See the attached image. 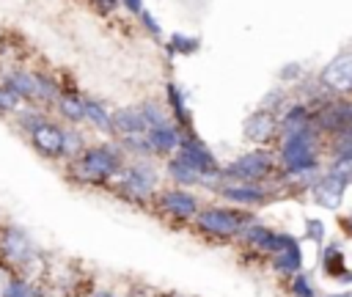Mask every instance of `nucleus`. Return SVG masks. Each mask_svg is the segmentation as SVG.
<instances>
[{
    "label": "nucleus",
    "mask_w": 352,
    "mask_h": 297,
    "mask_svg": "<svg viewBox=\"0 0 352 297\" xmlns=\"http://www.w3.org/2000/svg\"><path fill=\"white\" fill-rule=\"evenodd\" d=\"M126 157L118 148V143H96L85 146L72 162H66V176L74 184L85 187H110V182L124 168Z\"/></svg>",
    "instance_id": "f257e3e1"
},
{
    "label": "nucleus",
    "mask_w": 352,
    "mask_h": 297,
    "mask_svg": "<svg viewBox=\"0 0 352 297\" xmlns=\"http://www.w3.org/2000/svg\"><path fill=\"white\" fill-rule=\"evenodd\" d=\"M0 267L36 283L38 275L47 272V256L36 248L25 228L14 223H0Z\"/></svg>",
    "instance_id": "f03ea898"
},
{
    "label": "nucleus",
    "mask_w": 352,
    "mask_h": 297,
    "mask_svg": "<svg viewBox=\"0 0 352 297\" xmlns=\"http://www.w3.org/2000/svg\"><path fill=\"white\" fill-rule=\"evenodd\" d=\"M280 168L286 176L308 179L311 184L319 176V151H316V135L314 129L300 135H283L280 143Z\"/></svg>",
    "instance_id": "7ed1b4c3"
},
{
    "label": "nucleus",
    "mask_w": 352,
    "mask_h": 297,
    "mask_svg": "<svg viewBox=\"0 0 352 297\" xmlns=\"http://www.w3.org/2000/svg\"><path fill=\"white\" fill-rule=\"evenodd\" d=\"M110 187L132 201V204H146L154 198L157 192V170L148 160H132V162H124V168L118 170V176L110 182Z\"/></svg>",
    "instance_id": "20e7f679"
},
{
    "label": "nucleus",
    "mask_w": 352,
    "mask_h": 297,
    "mask_svg": "<svg viewBox=\"0 0 352 297\" xmlns=\"http://www.w3.org/2000/svg\"><path fill=\"white\" fill-rule=\"evenodd\" d=\"M195 228L201 234L217 236V239H231L239 236L248 223H253V214L245 209H226V206H204L192 217Z\"/></svg>",
    "instance_id": "39448f33"
},
{
    "label": "nucleus",
    "mask_w": 352,
    "mask_h": 297,
    "mask_svg": "<svg viewBox=\"0 0 352 297\" xmlns=\"http://www.w3.org/2000/svg\"><path fill=\"white\" fill-rule=\"evenodd\" d=\"M275 170V160L270 151H245L242 157L231 160L226 168H220V182H248L258 184Z\"/></svg>",
    "instance_id": "423d86ee"
},
{
    "label": "nucleus",
    "mask_w": 352,
    "mask_h": 297,
    "mask_svg": "<svg viewBox=\"0 0 352 297\" xmlns=\"http://www.w3.org/2000/svg\"><path fill=\"white\" fill-rule=\"evenodd\" d=\"M176 157L182 162H187L198 176H201V184H212V182H220V165L214 160V154L204 146L201 138H195L192 132L184 135L182 132V143L176 148Z\"/></svg>",
    "instance_id": "0eeeda50"
},
{
    "label": "nucleus",
    "mask_w": 352,
    "mask_h": 297,
    "mask_svg": "<svg viewBox=\"0 0 352 297\" xmlns=\"http://www.w3.org/2000/svg\"><path fill=\"white\" fill-rule=\"evenodd\" d=\"M239 239H242V245H248V248H253V250H258V253H264V256H270V258L278 256L280 250H289V248L300 245L292 234H286V231H272V228H267V226H261V223H248V226L242 228Z\"/></svg>",
    "instance_id": "6e6552de"
},
{
    "label": "nucleus",
    "mask_w": 352,
    "mask_h": 297,
    "mask_svg": "<svg viewBox=\"0 0 352 297\" xmlns=\"http://www.w3.org/2000/svg\"><path fill=\"white\" fill-rule=\"evenodd\" d=\"M151 201L157 204L160 212H165V214H170V217H176V220H190V217H195L198 209H201L198 198H195L192 192L182 190V187L160 190V192H154Z\"/></svg>",
    "instance_id": "1a4fd4ad"
},
{
    "label": "nucleus",
    "mask_w": 352,
    "mask_h": 297,
    "mask_svg": "<svg viewBox=\"0 0 352 297\" xmlns=\"http://www.w3.org/2000/svg\"><path fill=\"white\" fill-rule=\"evenodd\" d=\"M30 140V146L36 148V154H41L44 160H63V126L55 124L52 118L41 121L30 135H25Z\"/></svg>",
    "instance_id": "9d476101"
},
{
    "label": "nucleus",
    "mask_w": 352,
    "mask_h": 297,
    "mask_svg": "<svg viewBox=\"0 0 352 297\" xmlns=\"http://www.w3.org/2000/svg\"><path fill=\"white\" fill-rule=\"evenodd\" d=\"M220 192V198H226L228 204H234L236 209H248V206H261L272 201V192L264 190L261 184H248V182H220L214 187Z\"/></svg>",
    "instance_id": "9b49d317"
},
{
    "label": "nucleus",
    "mask_w": 352,
    "mask_h": 297,
    "mask_svg": "<svg viewBox=\"0 0 352 297\" xmlns=\"http://www.w3.org/2000/svg\"><path fill=\"white\" fill-rule=\"evenodd\" d=\"M322 85L333 94H349L352 91V52L336 55L319 74Z\"/></svg>",
    "instance_id": "f8f14e48"
},
{
    "label": "nucleus",
    "mask_w": 352,
    "mask_h": 297,
    "mask_svg": "<svg viewBox=\"0 0 352 297\" xmlns=\"http://www.w3.org/2000/svg\"><path fill=\"white\" fill-rule=\"evenodd\" d=\"M344 192H346V182L338 179V176H333V173H327V170L319 173L316 182L311 184V198H314V204L322 206V209H330V212L341 206Z\"/></svg>",
    "instance_id": "ddd939ff"
},
{
    "label": "nucleus",
    "mask_w": 352,
    "mask_h": 297,
    "mask_svg": "<svg viewBox=\"0 0 352 297\" xmlns=\"http://www.w3.org/2000/svg\"><path fill=\"white\" fill-rule=\"evenodd\" d=\"M0 82L11 88L25 104H38V85H36V72L30 69H6L0 74Z\"/></svg>",
    "instance_id": "4468645a"
},
{
    "label": "nucleus",
    "mask_w": 352,
    "mask_h": 297,
    "mask_svg": "<svg viewBox=\"0 0 352 297\" xmlns=\"http://www.w3.org/2000/svg\"><path fill=\"white\" fill-rule=\"evenodd\" d=\"M278 118L272 116V110H256L253 116H248L245 121V138L250 143H258V146H267L270 140L278 138Z\"/></svg>",
    "instance_id": "2eb2a0df"
},
{
    "label": "nucleus",
    "mask_w": 352,
    "mask_h": 297,
    "mask_svg": "<svg viewBox=\"0 0 352 297\" xmlns=\"http://www.w3.org/2000/svg\"><path fill=\"white\" fill-rule=\"evenodd\" d=\"M113 121V135L126 138V135H146V121L138 107H118L110 113Z\"/></svg>",
    "instance_id": "dca6fc26"
},
{
    "label": "nucleus",
    "mask_w": 352,
    "mask_h": 297,
    "mask_svg": "<svg viewBox=\"0 0 352 297\" xmlns=\"http://www.w3.org/2000/svg\"><path fill=\"white\" fill-rule=\"evenodd\" d=\"M146 140H148L151 154H173L179 148V143H182V129H176L173 124H165V126L148 129Z\"/></svg>",
    "instance_id": "f3484780"
},
{
    "label": "nucleus",
    "mask_w": 352,
    "mask_h": 297,
    "mask_svg": "<svg viewBox=\"0 0 352 297\" xmlns=\"http://www.w3.org/2000/svg\"><path fill=\"white\" fill-rule=\"evenodd\" d=\"M311 124H314V116L308 113V107L292 104L283 113V118L278 121V129H280V135H300V132H308Z\"/></svg>",
    "instance_id": "a211bd4d"
},
{
    "label": "nucleus",
    "mask_w": 352,
    "mask_h": 297,
    "mask_svg": "<svg viewBox=\"0 0 352 297\" xmlns=\"http://www.w3.org/2000/svg\"><path fill=\"white\" fill-rule=\"evenodd\" d=\"M55 110H58V116H60L69 126H77V124L85 121V113H82V96H80L77 91H63V94L58 96V102H55Z\"/></svg>",
    "instance_id": "6ab92c4d"
},
{
    "label": "nucleus",
    "mask_w": 352,
    "mask_h": 297,
    "mask_svg": "<svg viewBox=\"0 0 352 297\" xmlns=\"http://www.w3.org/2000/svg\"><path fill=\"white\" fill-rule=\"evenodd\" d=\"M82 113L94 129H99L102 135H113V121H110V110L104 107V102L94 96H82Z\"/></svg>",
    "instance_id": "aec40b11"
},
{
    "label": "nucleus",
    "mask_w": 352,
    "mask_h": 297,
    "mask_svg": "<svg viewBox=\"0 0 352 297\" xmlns=\"http://www.w3.org/2000/svg\"><path fill=\"white\" fill-rule=\"evenodd\" d=\"M165 170H168V176H170V182H173V184H179L182 190H184L187 184H201V176H198L187 162H182L176 154H173V157H168Z\"/></svg>",
    "instance_id": "412c9836"
},
{
    "label": "nucleus",
    "mask_w": 352,
    "mask_h": 297,
    "mask_svg": "<svg viewBox=\"0 0 352 297\" xmlns=\"http://www.w3.org/2000/svg\"><path fill=\"white\" fill-rule=\"evenodd\" d=\"M272 261V270L280 272V275H297L302 272V253H300V245L289 248V250H280L278 256L270 258Z\"/></svg>",
    "instance_id": "4be33fe9"
},
{
    "label": "nucleus",
    "mask_w": 352,
    "mask_h": 297,
    "mask_svg": "<svg viewBox=\"0 0 352 297\" xmlns=\"http://www.w3.org/2000/svg\"><path fill=\"white\" fill-rule=\"evenodd\" d=\"M41 121H47V113H44L38 104H22V110L14 116V124H16L25 135H30Z\"/></svg>",
    "instance_id": "5701e85b"
},
{
    "label": "nucleus",
    "mask_w": 352,
    "mask_h": 297,
    "mask_svg": "<svg viewBox=\"0 0 352 297\" xmlns=\"http://www.w3.org/2000/svg\"><path fill=\"white\" fill-rule=\"evenodd\" d=\"M118 148L124 151V157L132 154V160H148V157H154L151 148H148L146 135H126V138H118Z\"/></svg>",
    "instance_id": "b1692460"
},
{
    "label": "nucleus",
    "mask_w": 352,
    "mask_h": 297,
    "mask_svg": "<svg viewBox=\"0 0 352 297\" xmlns=\"http://www.w3.org/2000/svg\"><path fill=\"white\" fill-rule=\"evenodd\" d=\"M3 297H38V283H33L22 275H11L3 289Z\"/></svg>",
    "instance_id": "393cba45"
},
{
    "label": "nucleus",
    "mask_w": 352,
    "mask_h": 297,
    "mask_svg": "<svg viewBox=\"0 0 352 297\" xmlns=\"http://www.w3.org/2000/svg\"><path fill=\"white\" fill-rule=\"evenodd\" d=\"M82 148H85L82 135L74 126H63V162H72Z\"/></svg>",
    "instance_id": "a878e982"
},
{
    "label": "nucleus",
    "mask_w": 352,
    "mask_h": 297,
    "mask_svg": "<svg viewBox=\"0 0 352 297\" xmlns=\"http://www.w3.org/2000/svg\"><path fill=\"white\" fill-rule=\"evenodd\" d=\"M138 110H140V116H143V121H146V132H148V129H157V126L170 124V121H168V116H165V110H162L160 104H154V102H143Z\"/></svg>",
    "instance_id": "bb28decb"
},
{
    "label": "nucleus",
    "mask_w": 352,
    "mask_h": 297,
    "mask_svg": "<svg viewBox=\"0 0 352 297\" xmlns=\"http://www.w3.org/2000/svg\"><path fill=\"white\" fill-rule=\"evenodd\" d=\"M322 267H324L327 275L341 278V272H344V256H341V248H338V245H327V248H324V253H322Z\"/></svg>",
    "instance_id": "cd10ccee"
},
{
    "label": "nucleus",
    "mask_w": 352,
    "mask_h": 297,
    "mask_svg": "<svg viewBox=\"0 0 352 297\" xmlns=\"http://www.w3.org/2000/svg\"><path fill=\"white\" fill-rule=\"evenodd\" d=\"M168 102H170V107H173V113H176L179 124H182V126H190V110H187V104H184L182 91H179L173 82L168 85Z\"/></svg>",
    "instance_id": "c85d7f7f"
},
{
    "label": "nucleus",
    "mask_w": 352,
    "mask_h": 297,
    "mask_svg": "<svg viewBox=\"0 0 352 297\" xmlns=\"http://www.w3.org/2000/svg\"><path fill=\"white\" fill-rule=\"evenodd\" d=\"M22 104H25V102H22L11 88H6V85L0 82V116H11V118H14V116L22 110Z\"/></svg>",
    "instance_id": "c756f323"
},
{
    "label": "nucleus",
    "mask_w": 352,
    "mask_h": 297,
    "mask_svg": "<svg viewBox=\"0 0 352 297\" xmlns=\"http://www.w3.org/2000/svg\"><path fill=\"white\" fill-rule=\"evenodd\" d=\"M327 173H333V176L344 179L346 184H352V154H338V157H333Z\"/></svg>",
    "instance_id": "7c9ffc66"
},
{
    "label": "nucleus",
    "mask_w": 352,
    "mask_h": 297,
    "mask_svg": "<svg viewBox=\"0 0 352 297\" xmlns=\"http://www.w3.org/2000/svg\"><path fill=\"white\" fill-rule=\"evenodd\" d=\"M292 294L294 297H316V289H314V280L308 278V272L292 275Z\"/></svg>",
    "instance_id": "2f4dec72"
},
{
    "label": "nucleus",
    "mask_w": 352,
    "mask_h": 297,
    "mask_svg": "<svg viewBox=\"0 0 352 297\" xmlns=\"http://www.w3.org/2000/svg\"><path fill=\"white\" fill-rule=\"evenodd\" d=\"M170 44H173V50L182 52V55H190V52L198 50V38H190V36H182V33H173V36H170Z\"/></svg>",
    "instance_id": "473e14b6"
},
{
    "label": "nucleus",
    "mask_w": 352,
    "mask_h": 297,
    "mask_svg": "<svg viewBox=\"0 0 352 297\" xmlns=\"http://www.w3.org/2000/svg\"><path fill=\"white\" fill-rule=\"evenodd\" d=\"M333 154H336V157H338V154H352V126L336 135V140H333Z\"/></svg>",
    "instance_id": "72a5a7b5"
},
{
    "label": "nucleus",
    "mask_w": 352,
    "mask_h": 297,
    "mask_svg": "<svg viewBox=\"0 0 352 297\" xmlns=\"http://www.w3.org/2000/svg\"><path fill=\"white\" fill-rule=\"evenodd\" d=\"M305 234H308V239H314L316 245H322V239H324V223L316 220V217H311L305 223Z\"/></svg>",
    "instance_id": "f704fd0d"
},
{
    "label": "nucleus",
    "mask_w": 352,
    "mask_h": 297,
    "mask_svg": "<svg viewBox=\"0 0 352 297\" xmlns=\"http://www.w3.org/2000/svg\"><path fill=\"white\" fill-rule=\"evenodd\" d=\"M140 19H143V25L148 28V33H154V36H160V33H162V30H160V22H157L148 11H140Z\"/></svg>",
    "instance_id": "c9c22d12"
},
{
    "label": "nucleus",
    "mask_w": 352,
    "mask_h": 297,
    "mask_svg": "<svg viewBox=\"0 0 352 297\" xmlns=\"http://www.w3.org/2000/svg\"><path fill=\"white\" fill-rule=\"evenodd\" d=\"M300 72H302V66H300V63H289V66H283V69H280V80H294Z\"/></svg>",
    "instance_id": "e433bc0d"
},
{
    "label": "nucleus",
    "mask_w": 352,
    "mask_h": 297,
    "mask_svg": "<svg viewBox=\"0 0 352 297\" xmlns=\"http://www.w3.org/2000/svg\"><path fill=\"white\" fill-rule=\"evenodd\" d=\"M126 11H132V14H140L143 11V0H118Z\"/></svg>",
    "instance_id": "4c0bfd02"
},
{
    "label": "nucleus",
    "mask_w": 352,
    "mask_h": 297,
    "mask_svg": "<svg viewBox=\"0 0 352 297\" xmlns=\"http://www.w3.org/2000/svg\"><path fill=\"white\" fill-rule=\"evenodd\" d=\"M94 3H96L102 11H113V8L118 6V0H94Z\"/></svg>",
    "instance_id": "58836bf2"
},
{
    "label": "nucleus",
    "mask_w": 352,
    "mask_h": 297,
    "mask_svg": "<svg viewBox=\"0 0 352 297\" xmlns=\"http://www.w3.org/2000/svg\"><path fill=\"white\" fill-rule=\"evenodd\" d=\"M8 278H11V272L0 267V297H3V289H6V283H8Z\"/></svg>",
    "instance_id": "ea45409f"
},
{
    "label": "nucleus",
    "mask_w": 352,
    "mask_h": 297,
    "mask_svg": "<svg viewBox=\"0 0 352 297\" xmlns=\"http://www.w3.org/2000/svg\"><path fill=\"white\" fill-rule=\"evenodd\" d=\"M88 297H118L116 292H110V289H96V292H91Z\"/></svg>",
    "instance_id": "a19ab883"
},
{
    "label": "nucleus",
    "mask_w": 352,
    "mask_h": 297,
    "mask_svg": "<svg viewBox=\"0 0 352 297\" xmlns=\"http://www.w3.org/2000/svg\"><path fill=\"white\" fill-rule=\"evenodd\" d=\"M38 297H60V294H52V292H44V289H38Z\"/></svg>",
    "instance_id": "79ce46f5"
},
{
    "label": "nucleus",
    "mask_w": 352,
    "mask_h": 297,
    "mask_svg": "<svg viewBox=\"0 0 352 297\" xmlns=\"http://www.w3.org/2000/svg\"><path fill=\"white\" fill-rule=\"evenodd\" d=\"M324 297H352V292H338V294H324Z\"/></svg>",
    "instance_id": "37998d69"
},
{
    "label": "nucleus",
    "mask_w": 352,
    "mask_h": 297,
    "mask_svg": "<svg viewBox=\"0 0 352 297\" xmlns=\"http://www.w3.org/2000/svg\"><path fill=\"white\" fill-rule=\"evenodd\" d=\"M72 297H77V294H72Z\"/></svg>",
    "instance_id": "c03bdc74"
},
{
    "label": "nucleus",
    "mask_w": 352,
    "mask_h": 297,
    "mask_svg": "<svg viewBox=\"0 0 352 297\" xmlns=\"http://www.w3.org/2000/svg\"><path fill=\"white\" fill-rule=\"evenodd\" d=\"M349 107H352V104H349Z\"/></svg>",
    "instance_id": "a18cd8bd"
}]
</instances>
